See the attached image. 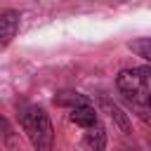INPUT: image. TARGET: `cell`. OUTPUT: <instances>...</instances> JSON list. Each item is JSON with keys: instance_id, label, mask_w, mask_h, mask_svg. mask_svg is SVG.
Returning <instances> with one entry per match:
<instances>
[{"instance_id": "1", "label": "cell", "mask_w": 151, "mask_h": 151, "mask_svg": "<svg viewBox=\"0 0 151 151\" xmlns=\"http://www.w3.org/2000/svg\"><path fill=\"white\" fill-rule=\"evenodd\" d=\"M19 123L28 137V142L33 144L35 151H50L54 144V127L50 116L45 113V109L33 106V104H24L19 109Z\"/></svg>"}, {"instance_id": "2", "label": "cell", "mask_w": 151, "mask_h": 151, "mask_svg": "<svg viewBox=\"0 0 151 151\" xmlns=\"http://www.w3.org/2000/svg\"><path fill=\"white\" fill-rule=\"evenodd\" d=\"M116 87L120 90V94L130 101H149L151 99V68L142 66V68H123L116 78Z\"/></svg>"}, {"instance_id": "3", "label": "cell", "mask_w": 151, "mask_h": 151, "mask_svg": "<svg viewBox=\"0 0 151 151\" xmlns=\"http://www.w3.org/2000/svg\"><path fill=\"white\" fill-rule=\"evenodd\" d=\"M19 19L21 14L17 9H5L0 14V38H2V47L9 45V40L14 38V33L19 31Z\"/></svg>"}, {"instance_id": "4", "label": "cell", "mask_w": 151, "mask_h": 151, "mask_svg": "<svg viewBox=\"0 0 151 151\" xmlns=\"http://www.w3.org/2000/svg\"><path fill=\"white\" fill-rule=\"evenodd\" d=\"M68 118H71V123H76V125H80V127H85V130H90L92 125L99 123L97 111H94V106H90V104L71 109V111H68Z\"/></svg>"}, {"instance_id": "5", "label": "cell", "mask_w": 151, "mask_h": 151, "mask_svg": "<svg viewBox=\"0 0 151 151\" xmlns=\"http://www.w3.org/2000/svg\"><path fill=\"white\" fill-rule=\"evenodd\" d=\"M101 109H104V111L111 116V120H113V123H116V125H118V127H120L125 134H130V132H132V127H130V118H127V113H125V111H123L118 104H113L111 99L101 97Z\"/></svg>"}, {"instance_id": "6", "label": "cell", "mask_w": 151, "mask_h": 151, "mask_svg": "<svg viewBox=\"0 0 151 151\" xmlns=\"http://www.w3.org/2000/svg\"><path fill=\"white\" fill-rule=\"evenodd\" d=\"M85 144H87L92 151H104V149H106V130L101 127V123L92 125V127L85 132Z\"/></svg>"}, {"instance_id": "7", "label": "cell", "mask_w": 151, "mask_h": 151, "mask_svg": "<svg viewBox=\"0 0 151 151\" xmlns=\"http://www.w3.org/2000/svg\"><path fill=\"white\" fill-rule=\"evenodd\" d=\"M54 104H59V106H68V111H71V109H76V106H85V104H90V101H87L85 94H78V92H61V94L54 97Z\"/></svg>"}, {"instance_id": "8", "label": "cell", "mask_w": 151, "mask_h": 151, "mask_svg": "<svg viewBox=\"0 0 151 151\" xmlns=\"http://www.w3.org/2000/svg\"><path fill=\"white\" fill-rule=\"evenodd\" d=\"M130 50L139 57H144L146 61H151V38H137L130 42Z\"/></svg>"}, {"instance_id": "9", "label": "cell", "mask_w": 151, "mask_h": 151, "mask_svg": "<svg viewBox=\"0 0 151 151\" xmlns=\"http://www.w3.org/2000/svg\"><path fill=\"white\" fill-rule=\"evenodd\" d=\"M146 104H149V111H151V99H149V101H146Z\"/></svg>"}]
</instances>
